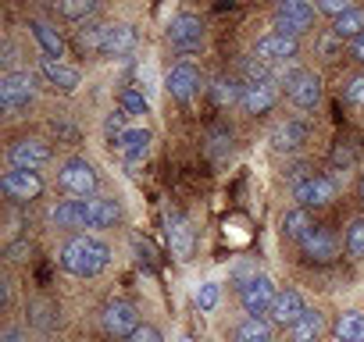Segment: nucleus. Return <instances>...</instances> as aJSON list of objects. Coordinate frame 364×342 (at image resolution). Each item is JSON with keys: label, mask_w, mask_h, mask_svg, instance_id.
<instances>
[{"label": "nucleus", "mask_w": 364, "mask_h": 342, "mask_svg": "<svg viewBox=\"0 0 364 342\" xmlns=\"http://www.w3.org/2000/svg\"><path fill=\"white\" fill-rule=\"evenodd\" d=\"M29 33H33V40L40 43L43 57H50V61H61V57H65V36H61L50 22H43V18H29Z\"/></svg>", "instance_id": "20"}, {"label": "nucleus", "mask_w": 364, "mask_h": 342, "mask_svg": "<svg viewBox=\"0 0 364 342\" xmlns=\"http://www.w3.org/2000/svg\"><path fill=\"white\" fill-rule=\"evenodd\" d=\"M40 72H43V79H47L54 89H61V93H72V89H79V86H82V72H79V68H72V65H65V61L40 57Z\"/></svg>", "instance_id": "19"}, {"label": "nucleus", "mask_w": 364, "mask_h": 342, "mask_svg": "<svg viewBox=\"0 0 364 342\" xmlns=\"http://www.w3.org/2000/svg\"><path fill=\"white\" fill-rule=\"evenodd\" d=\"M243 89H247V86H240L236 79H225V75H222V79L211 82V100H215L218 107H229V104H240V100H243Z\"/></svg>", "instance_id": "29"}, {"label": "nucleus", "mask_w": 364, "mask_h": 342, "mask_svg": "<svg viewBox=\"0 0 364 342\" xmlns=\"http://www.w3.org/2000/svg\"><path fill=\"white\" fill-rule=\"evenodd\" d=\"M307 136H311L307 121H296V118H289V121L275 125V132H272V146H275L279 153H293V150H300V146L307 143Z\"/></svg>", "instance_id": "21"}, {"label": "nucleus", "mask_w": 364, "mask_h": 342, "mask_svg": "<svg viewBox=\"0 0 364 342\" xmlns=\"http://www.w3.org/2000/svg\"><path fill=\"white\" fill-rule=\"evenodd\" d=\"M100 40H104V26H82L75 33V47L86 54H100Z\"/></svg>", "instance_id": "33"}, {"label": "nucleus", "mask_w": 364, "mask_h": 342, "mask_svg": "<svg viewBox=\"0 0 364 342\" xmlns=\"http://www.w3.org/2000/svg\"><path fill=\"white\" fill-rule=\"evenodd\" d=\"M346 253L364 260V218H353L346 228Z\"/></svg>", "instance_id": "34"}, {"label": "nucleus", "mask_w": 364, "mask_h": 342, "mask_svg": "<svg viewBox=\"0 0 364 342\" xmlns=\"http://www.w3.org/2000/svg\"><path fill=\"white\" fill-rule=\"evenodd\" d=\"M272 324H279V328H293L304 314H307V303H304V296L293 289V285H286V289H279V296H275V303H272Z\"/></svg>", "instance_id": "15"}, {"label": "nucleus", "mask_w": 364, "mask_h": 342, "mask_svg": "<svg viewBox=\"0 0 364 342\" xmlns=\"http://www.w3.org/2000/svg\"><path fill=\"white\" fill-rule=\"evenodd\" d=\"M50 157H54L50 143H47V139H36V136H26V139H18V143L8 150L11 167H22V171H36V167H43Z\"/></svg>", "instance_id": "9"}, {"label": "nucleus", "mask_w": 364, "mask_h": 342, "mask_svg": "<svg viewBox=\"0 0 364 342\" xmlns=\"http://www.w3.org/2000/svg\"><path fill=\"white\" fill-rule=\"evenodd\" d=\"M300 250H304V257H307V260H318V264H325V260H332V257L339 253V239H336L328 228H321V225H311V232L300 239Z\"/></svg>", "instance_id": "17"}, {"label": "nucleus", "mask_w": 364, "mask_h": 342, "mask_svg": "<svg viewBox=\"0 0 364 342\" xmlns=\"http://www.w3.org/2000/svg\"><path fill=\"white\" fill-rule=\"evenodd\" d=\"M168 246H171L175 260H190V253H193V228L182 221L178 214L168 218Z\"/></svg>", "instance_id": "23"}, {"label": "nucleus", "mask_w": 364, "mask_h": 342, "mask_svg": "<svg viewBox=\"0 0 364 342\" xmlns=\"http://www.w3.org/2000/svg\"><path fill=\"white\" fill-rule=\"evenodd\" d=\"M61 267L75 278H97L107 264H111V246L97 236H72L61 253H58Z\"/></svg>", "instance_id": "1"}, {"label": "nucleus", "mask_w": 364, "mask_h": 342, "mask_svg": "<svg viewBox=\"0 0 364 342\" xmlns=\"http://www.w3.org/2000/svg\"><path fill=\"white\" fill-rule=\"evenodd\" d=\"M293 200L307 211V207H328L336 200V182L328 175H307L293 186Z\"/></svg>", "instance_id": "10"}, {"label": "nucleus", "mask_w": 364, "mask_h": 342, "mask_svg": "<svg viewBox=\"0 0 364 342\" xmlns=\"http://www.w3.org/2000/svg\"><path fill=\"white\" fill-rule=\"evenodd\" d=\"M343 96H346V104L364 107V75H353V79L343 86Z\"/></svg>", "instance_id": "37"}, {"label": "nucleus", "mask_w": 364, "mask_h": 342, "mask_svg": "<svg viewBox=\"0 0 364 342\" xmlns=\"http://www.w3.org/2000/svg\"><path fill=\"white\" fill-rule=\"evenodd\" d=\"M353 57L364 65V36H357V40H353Z\"/></svg>", "instance_id": "42"}, {"label": "nucleus", "mask_w": 364, "mask_h": 342, "mask_svg": "<svg viewBox=\"0 0 364 342\" xmlns=\"http://www.w3.org/2000/svg\"><path fill=\"white\" fill-rule=\"evenodd\" d=\"M282 232H286V239H304L307 232H311V218H307V211L304 207H296V211H286V218H282Z\"/></svg>", "instance_id": "32"}, {"label": "nucleus", "mask_w": 364, "mask_h": 342, "mask_svg": "<svg viewBox=\"0 0 364 342\" xmlns=\"http://www.w3.org/2000/svg\"><path fill=\"white\" fill-rule=\"evenodd\" d=\"M275 104H279V86H275L272 79L247 82V89H243V100H240V107H243L247 114H268Z\"/></svg>", "instance_id": "16"}, {"label": "nucleus", "mask_w": 364, "mask_h": 342, "mask_svg": "<svg viewBox=\"0 0 364 342\" xmlns=\"http://www.w3.org/2000/svg\"><path fill=\"white\" fill-rule=\"evenodd\" d=\"M150 143H154V132H150V128H143V125H136V128H129L114 146H118V153L125 157V164H129V167H136V164H143V160H146Z\"/></svg>", "instance_id": "18"}, {"label": "nucleus", "mask_w": 364, "mask_h": 342, "mask_svg": "<svg viewBox=\"0 0 364 342\" xmlns=\"http://www.w3.org/2000/svg\"><path fill=\"white\" fill-rule=\"evenodd\" d=\"M118 111H125L129 118H143V114L150 111V100L143 96V89H136V86H125V89L118 93Z\"/></svg>", "instance_id": "30"}, {"label": "nucleus", "mask_w": 364, "mask_h": 342, "mask_svg": "<svg viewBox=\"0 0 364 342\" xmlns=\"http://www.w3.org/2000/svg\"><path fill=\"white\" fill-rule=\"evenodd\" d=\"M125 118H129L125 111H111V114L104 118V136H107L111 143H118V139L129 132V128H125Z\"/></svg>", "instance_id": "36"}, {"label": "nucleus", "mask_w": 364, "mask_h": 342, "mask_svg": "<svg viewBox=\"0 0 364 342\" xmlns=\"http://www.w3.org/2000/svg\"><path fill=\"white\" fill-rule=\"evenodd\" d=\"M139 328V314L129 299H111L104 307V331L114 335V338H132Z\"/></svg>", "instance_id": "12"}, {"label": "nucleus", "mask_w": 364, "mask_h": 342, "mask_svg": "<svg viewBox=\"0 0 364 342\" xmlns=\"http://www.w3.org/2000/svg\"><path fill=\"white\" fill-rule=\"evenodd\" d=\"M300 54V43L293 40V36H282V33H264L257 43H254V57L261 61V65H286V61H293Z\"/></svg>", "instance_id": "8"}, {"label": "nucleus", "mask_w": 364, "mask_h": 342, "mask_svg": "<svg viewBox=\"0 0 364 342\" xmlns=\"http://www.w3.org/2000/svg\"><path fill=\"white\" fill-rule=\"evenodd\" d=\"M122 218V207L114 197H93L90 200V228H114Z\"/></svg>", "instance_id": "24"}, {"label": "nucleus", "mask_w": 364, "mask_h": 342, "mask_svg": "<svg viewBox=\"0 0 364 342\" xmlns=\"http://www.w3.org/2000/svg\"><path fill=\"white\" fill-rule=\"evenodd\" d=\"M225 150H232V132H229L225 125H218V128L211 132V153H215V157H222Z\"/></svg>", "instance_id": "38"}, {"label": "nucleus", "mask_w": 364, "mask_h": 342, "mask_svg": "<svg viewBox=\"0 0 364 342\" xmlns=\"http://www.w3.org/2000/svg\"><path fill=\"white\" fill-rule=\"evenodd\" d=\"M136 43H139V36L129 22H107L104 40H100V57H125L136 50Z\"/></svg>", "instance_id": "14"}, {"label": "nucleus", "mask_w": 364, "mask_h": 342, "mask_svg": "<svg viewBox=\"0 0 364 342\" xmlns=\"http://www.w3.org/2000/svg\"><path fill=\"white\" fill-rule=\"evenodd\" d=\"M218 299H222V285H218V282H204V285L193 292V303H197L204 314H208V310H215V307H218Z\"/></svg>", "instance_id": "35"}, {"label": "nucleus", "mask_w": 364, "mask_h": 342, "mask_svg": "<svg viewBox=\"0 0 364 342\" xmlns=\"http://www.w3.org/2000/svg\"><path fill=\"white\" fill-rule=\"evenodd\" d=\"M178 342H190V338H178Z\"/></svg>", "instance_id": "44"}, {"label": "nucleus", "mask_w": 364, "mask_h": 342, "mask_svg": "<svg viewBox=\"0 0 364 342\" xmlns=\"http://www.w3.org/2000/svg\"><path fill=\"white\" fill-rule=\"evenodd\" d=\"M129 342H164V335H161L154 324H139V328H136V335H132Z\"/></svg>", "instance_id": "40"}, {"label": "nucleus", "mask_w": 364, "mask_h": 342, "mask_svg": "<svg viewBox=\"0 0 364 342\" xmlns=\"http://www.w3.org/2000/svg\"><path fill=\"white\" fill-rule=\"evenodd\" d=\"M357 193H360V204H364V175H360V182H357Z\"/></svg>", "instance_id": "43"}, {"label": "nucleus", "mask_w": 364, "mask_h": 342, "mask_svg": "<svg viewBox=\"0 0 364 342\" xmlns=\"http://www.w3.org/2000/svg\"><path fill=\"white\" fill-rule=\"evenodd\" d=\"M0 342H29V335L22 331V328H4V331H0Z\"/></svg>", "instance_id": "41"}, {"label": "nucleus", "mask_w": 364, "mask_h": 342, "mask_svg": "<svg viewBox=\"0 0 364 342\" xmlns=\"http://www.w3.org/2000/svg\"><path fill=\"white\" fill-rule=\"evenodd\" d=\"M332 36L336 40H357L364 36V8H350L343 18L332 22Z\"/></svg>", "instance_id": "28"}, {"label": "nucleus", "mask_w": 364, "mask_h": 342, "mask_svg": "<svg viewBox=\"0 0 364 342\" xmlns=\"http://www.w3.org/2000/svg\"><path fill=\"white\" fill-rule=\"evenodd\" d=\"M58 186L72 197V200H93L100 179H97V171L86 157H68L58 171Z\"/></svg>", "instance_id": "2"}, {"label": "nucleus", "mask_w": 364, "mask_h": 342, "mask_svg": "<svg viewBox=\"0 0 364 342\" xmlns=\"http://www.w3.org/2000/svg\"><path fill=\"white\" fill-rule=\"evenodd\" d=\"M314 11H318V8L304 4V0H282V4H275V11H272L275 33L296 40L300 33H307V29L314 26Z\"/></svg>", "instance_id": "3"}, {"label": "nucleus", "mask_w": 364, "mask_h": 342, "mask_svg": "<svg viewBox=\"0 0 364 342\" xmlns=\"http://www.w3.org/2000/svg\"><path fill=\"white\" fill-rule=\"evenodd\" d=\"M275 296H279V289H275V282H272L268 275H250V278L240 285V307H243L250 317L268 314L272 303H275Z\"/></svg>", "instance_id": "5"}, {"label": "nucleus", "mask_w": 364, "mask_h": 342, "mask_svg": "<svg viewBox=\"0 0 364 342\" xmlns=\"http://www.w3.org/2000/svg\"><path fill=\"white\" fill-rule=\"evenodd\" d=\"M164 89H168V96H171V100L190 104V100L200 93V72H197L190 61L171 65V72L164 75Z\"/></svg>", "instance_id": "11"}, {"label": "nucleus", "mask_w": 364, "mask_h": 342, "mask_svg": "<svg viewBox=\"0 0 364 342\" xmlns=\"http://www.w3.org/2000/svg\"><path fill=\"white\" fill-rule=\"evenodd\" d=\"M321 331H325V317H321V310H311V307H307V314L289 328V338H293V342H318Z\"/></svg>", "instance_id": "26"}, {"label": "nucleus", "mask_w": 364, "mask_h": 342, "mask_svg": "<svg viewBox=\"0 0 364 342\" xmlns=\"http://www.w3.org/2000/svg\"><path fill=\"white\" fill-rule=\"evenodd\" d=\"M168 43L178 50V54H197L204 47V22L190 11H182L168 22Z\"/></svg>", "instance_id": "4"}, {"label": "nucleus", "mask_w": 364, "mask_h": 342, "mask_svg": "<svg viewBox=\"0 0 364 342\" xmlns=\"http://www.w3.org/2000/svg\"><path fill=\"white\" fill-rule=\"evenodd\" d=\"M50 221L58 228H90V200H61L50 211Z\"/></svg>", "instance_id": "22"}, {"label": "nucleus", "mask_w": 364, "mask_h": 342, "mask_svg": "<svg viewBox=\"0 0 364 342\" xmlns=\"http://www.w3.org/2000/svg\"><path fill=\"white\" fill-rule=\"evenodd\" d=\"M0 189H4V197L15 200V204H29L43 193V179H40V171L11 167V171H4V179H0Z\"/></svg>", "instance_id": "7"}, {"label": "nucleus", "mask_w": 364, "mask_h": 342, "mask_svg": "<svg viewBox=\"0 0 364 342\" xmlns=\"http://www.w3.org/2000/svg\"><path fill=\"white\" fill-rule=\"evenodd\" d=\"M54 11H58V18H68V22H86V18L97 11V4H93V0H58Z\"/></svg>", "instance_id": "31"}, {"label": "nucleus", "mask_w": 364, "mask_h": 342, "mask_svg": "<svg viewBox=\"0 0 364 342\" xmlns=\"http://www.w3.org/2000/svg\"><path fill=\"white\" fill-rule=\"evenodd\" d=\"M350 8H353V4H346V0H321V4H318V11H321V15H332V18H343Z\"/></svg>", "instance_id": "39"}, {"label": "nucleus", "mask_w": 364, "mask_h": 342, "mask_svg": "<svg viewBox=\"0 0 364 342\" xmlns=\"http://www.w3.org/2000/svg\"><path fill=\"white\" fill-rule=\"evenodd\" d=\"M286 93L300 111H314L321 104V79L314 72H293L286 79Z\"/></svg>", "instance_id": "13"}, {"label": "nucleus", "mask_w": 364, "mask_h": 342, "mask_svg": "<svg viewBox=\"0 0 364 342\" xmlns=\"http://www.w3.org/2000/svg\"><path fill=\"white\" fill-rule=\"evenodd\" d=\"M33 96H36V82H33L29 72H8L4 79H0V107L4 111L15 114V111L29 107Z\"/></svg>", "instance_id": "6"}, {"label": "nucleus", "mask_w": 364, "mask_h": 342, "mask_svg": "<svg viewBox=\"0 0 364 342\" xmlns=\"http://www.w3.org/2000/svg\"><path fill=\"white\" fill-rule=\"evenodd\" d=\"M336 342H364V314L360 310H343L332 324Z\"/></svg>", "instance_id": "25"}, {"label": "nucleus", "mask_w": 364, "mask_h": 342, "mask_svg": "<svg viewBox=\"0 0 364 342\" xmlns=\"http://www.w3.org/2000/svg\"><path fill=\"white\" fill-rule=\"evenodd\" d=\"M232 342H272V324L264 317H247L236 324Z\"/></svg>", "instance_id": "27"}]
</instances>
